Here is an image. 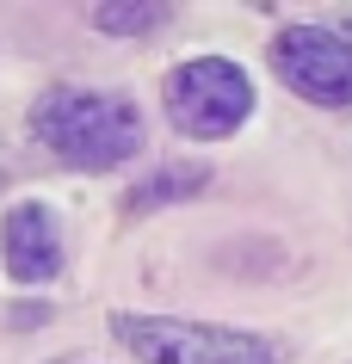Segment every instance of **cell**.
Returning a JSON list of instances; mask_svg holds the SVG:
<instances>
[{
  "mask_svg": "<svg viewBox=\"0 0 352 364\" xmlns=\"http://www.w3.org/2000/svg\"><path fill=\"white\" fill-rule=\"evenodd\" d=\"M0 259L13 284H50L62 272V229L43 204H13L0 223Z\"/></svg>",
  "mask_w": 352,
  "mask_h": 364,
  "instance_id": "5b68a950",
  "label": "cell"
},
{
  "mask_svg": "<svg viewBox=\"0 0 352 364\" xmlns=\"http://www.w3.org/2000/svg\"><path fill=\"white\" fill-rule=\"evenodd\" d=\"M272 68L309 105H352V43L328 25H291L272 38Z\"/></svg>",
  "mask_w": 352,
  "mask_h": 364,
  "instance_id": "277c9868",
  "label": "cell"
},
{
  "mask_svg": "<svg viewBox=\"0 0 352 364\" xmlns=\"http://www.w3.org/2000/svg\"><path fill=\"white\" fill-rule=\"evenodd\" d=\"M112 333L142 364H278V346L266 333L216 321H174V315H112Z\"/></svg>",
  "mask_w": 352,
  "mask_h": 364,
  "instance_id": "7a4b0ae2",
  "label": "cell"
},
{
  "mask_svg": "<svg viewBox=\"0 0 352 364\" xmlns=\"http://www.w3.org/2000/svg\"><path fill=\"white\" fill-rule=\"evenodd\" d=\"M87 13L112 38H142V31H155L167 19V0H87Z\"/></svg>",
  "mask_w": 352,
  "mask_h": 364,
  "instance_id": "8992f818",
  "label": "cell"
},
{
  "mask_svg": "<svg viewBox=\"0 0 352 364\" xmlns=\"http://www.w3.org/2000/svg\"><path fill=\"white\" fill-rule=\"evenodd\" d=\"M31 136L56 154L62 167L112 173L142 149V112L124 93H93V87H56L31 105Z\"/></svg>",
  "mask_w": 352,
  "mask_h": 364,
  "instance_id": "6da1fadb",
  "label": "cell"
},
{
  "mask_svg": "<svg viewBox=\"0 0 352 364\" xmlns=\"http://www.w3.org/2000/svg\"><path fill=\"white\" fill-rule=\"evenodd\" d=\"M340 38H346V43H352V19H346V25H340Z\"/></svg>",
  "mask_w": 352,
  "mask_h": 364,
  "instance_id": "ba28073f",
  "label": "cell"
},
{
  "mask_svg": "<svg viewBox=\"0 0 352 364\" xmlns=\"http://www.w3.org/2000/svg\"><path fill=\"white\" fill-rule=\"evenodd\" d=\"M161 99H167V124L179 136H192V142H223L254 117V80L229 56L179 62L167 75V87H161Z\"/></svg>",
  "mask_w": 352,
  "mask_h": 364,
  "instance_id": "3957f363",
  "label": "cell"
},
{
  "mask_svg": "<svg viewBox=\"0 0 352 364\" xmlns=\"http://www.w3.org/2000/svg\"><path fill=\"white\" fill-rule=\"evenodd\" d=\"M192 186H204V173H198V167L161 173V179H149V186L137 192V204H167V192H192Z\"/></svg>",
  "mask_w": 352,
  "mask_h": 364,
  "instance_id": "52a82bcc",
  "label": "cell"
}]
</instances>
